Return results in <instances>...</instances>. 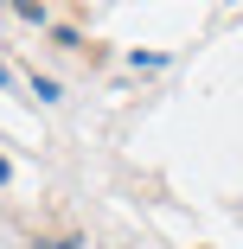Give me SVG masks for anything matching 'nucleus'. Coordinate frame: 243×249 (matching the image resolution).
<instances>
[{
  "label": "nucleus",
  "mask_w": 243,
  "mask_h": 249,
  "mask_svg": "<svg viewBox=\"0 0 243 249\" xmlns=\"http://www.w3.org/2000/svg\"><path fill=\"white\" fill-rule=\"evenodd\" d=\"M7 173H13V166H7V160H0V185H7Z\"/></svg>",
  "instance_id": "1"
}]
</instances>
